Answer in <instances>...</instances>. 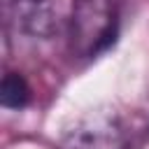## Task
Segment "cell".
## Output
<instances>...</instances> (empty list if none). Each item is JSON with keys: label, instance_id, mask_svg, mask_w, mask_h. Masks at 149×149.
Listing matches in <instances>:
<instances>
[{"label": "cell", "instance_id": "6da1fadb", "mask_svg": "<svg viewBox=\"0 0 149 149\" xmlns=\"http://www.w3.org/2000/svg\"><path fill=\"white\" fill-rule=\"evenodd\" d=\"M116 0H77L68 23V47L79 61H93L114 47L119 37Z\"/></svg>", "mask_w": 149, "mask_h": 149}, {"label": "cell", "instance_id": "7a4b0ae2", "mask_svg": "<svg viewBox=\"0 0 149 149\" xmlns=\"http://www.w3.org/2000/svg\"><path fill=\"white\" fill-rule=\"evenodd\" d=\"M77 0H2L7 28L30 40H49L68 30Z\"/></svg>", "mask_w": 149, "mask_h": 149}, {"label": "cell", "instance_id": "3957f363", "mask_svg": "<svg viewBox=\"0 0 149 149\" xmlns=\"http://www.w3.org/2000/svg\"><path fill=\"white\" fill-rule=\"evenodd\" d=\"M126 135L112 112H91L74 123L61 142V149H126Z\"/></svg>", "mask_w": 149, "mask_h": 149}, {"label": "cell", "instance_id": "277c9868", "mask_svg": "<svg viewBox=\"0 0 149 149\" xmlns=\"http://www.w3.org/2000/svg\"><path fill=\"white\" fill-rule=\"evenodd\" d=\"M30 98H33V91H30V84L26 81V77L21 72L7 70L2 77V84H0V105L5 109H23V107H28Z\"/></svg>", "mask_w": 149, "mask_h": 149}, {"label": "cell", "instance_id": "5b68a950", "mask_svg": "<svg viewBox=\"0 0 149 149\" xmlns=\"http://www.w3.org/2000/svg\"><path fill=\"white\" fill-rule=\"evenodd\" d=\"M126 149H149V128H147V130H144L135 142H130Z\"/></svg>", "mask_w": 149, "mask_h": 149}]
</instances>
